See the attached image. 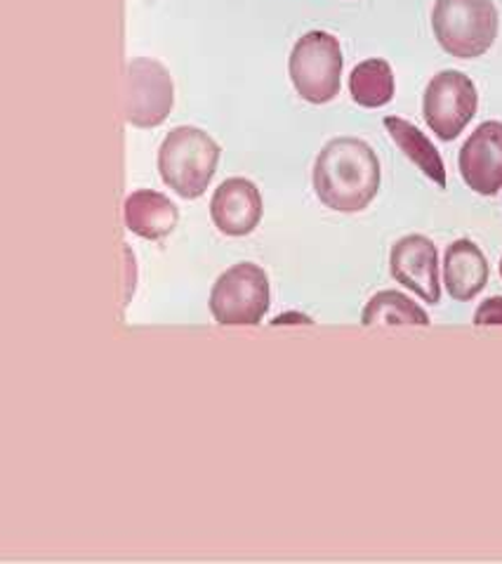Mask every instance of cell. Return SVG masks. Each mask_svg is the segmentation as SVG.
<instances>
[{
  "instance_id": "13",
  "label": "cell",
  "mask_w": 502,
  "mask_h": 564,
  "mask_svg": "<svg viewBox=\"0 0 502 564\" xmlns=\"http://www.w3.org/2000/svg\"><path fill=\"white\" fill-rule=\"evenodd\" d=\"M384 128H388L401 152H404L417 169L434 182V185L446 187L444 159L421 128H415L406 119H399V116H388V119H384Z\"/></svg>"
},
{
  "instance_id": "9",
  "label": "cell",
  "mask_w": 502,
  "mask_h": 564,
  "mask_svg": "<svg viewBox=\"0 0 502 564\" xmlns=\"http://www.w3.org/2000/svg\"><path fill=\"white\" fill-rule=\"evenodd\" d=\"M460 175L481 196L502 189V121L481 123L460 149Z\"/></svg>"
},
{
  "instance_id": "6",
  "label": "cell",
  "mask_w": 502,
  "mask_h": 564,
  "mask_svg": "<svg viewBox=\"0 0 502 564\" xmlns=\"http://www.w3.org/2000/svg\"><path fill=\"white\" fill-rule=\"evenodd\" d=\"M173 78L159 59L138 57L128 62L123 78V113L130 126H161L173 109Z\"/></svg>"
},
{
  "instance_id": "10",
  "label": "cell",
  "mask_w": 502,
  "mask_h": 564,
  "mask_svg": "<svg viewBox=\"0 0 502 564\" xmlns=\"http://www.w3.org/2000/svg\"><path fill=\"white\" fill-rule=\"evenodd\" d=\"M262 194L245 177H229L210 198V218L227 237H245L262 220Z\"/></svg>"
},
{
  "instance_id": "5",
  "label": "cell",
  "mask_w": 502,
  "mask_h": 564,
  "mask_svg": "<svg viewBox=\"0 0 502 564\" xmlns=\"http://www.w3.org/2000/svg\"><path fill=\"white\" fill-rule=\"evenodd\" d=\"M270 310V279L255 262H239L215 281L210 312L222 326H258Z\"/></svg>"
},
{
  "instance_id": "11",
  "label": "cell",
  "mask_w": 502,
  "mask_h": 564,
  "mask_svg": "<svg viewBox=\"0 0 502 564\" xmlns=\"http://www.w3.org/2000/svg\"><path fill=\"white\" fill-rule=\"evenodd\" d=\"M444 284L454 301L467 303L489 284V260L470 239H458L446 248Z\"/></svg>"
},
{
  "instance_id": "2",
  "label": "cell",
  "mask_w": 502,
  "mask_h": 564,
  "mask_svg": "<svg viewBox=\"0 0 502 564\" xmlns=\"http://www.w3.org/2000/svg\"><path fill=\"white\" fill-rule=\"evenodd\" d=\"M217 161L220 144L194 126L173 128L159 149L161 180L182 198H198L208 189Z\"/></svg>"
},
{
  "instance_id": "4",
  "label": "cell",
  "mask_w": 502,
  "mask_h": 564,
  "mask_svg": "<svg viewBox=\"0 0 502 564\" xmlns=\"http://www.w3.org/2000/svg\"><path fill=\"white\" fill-rule=\"evenodd\" d=\"M297 95L312 105H326L340 93L342 50L328 31H309L299 39L288 62Z\"/></svg>"
},
{
  "instance_id": "12",
  "label": "cell",
  "mask_w": 502,
  "mask_h": 564,
  "mask_svg": "<svg viewBox=\"0 0 502 564\" xmlns=\"http://www.w3.org/2000/svg\"><path fill=\"white\" fill-rule=\"evenodd\" d=\"M126 225L142 239L156 241L171 235L177 227L179 213L177 206L161 192L154 189H138L126 198Z\"/></svg>"
},
{
  "instance_id": "14",
  "label": "cell",
  "mask_w": 502,
  "mask_h": 564,
  "mask_svg": "<svg viewBox=\"0 0 502 564\" xmlns=\"http://www.w3.org/2000/svg\"><path fill=\"white\" fill-rule=\"evenodd\" d=\"M349 95L359 107L378 109L392 102L394 72L388 59H365L354 66L349 76Z\"/></svg>"
},
{
  "instance_id": "8",
  "label": "cell",
  "mask_w": 502,
  "mask_h": 564,
  "mask_svg": "<svg viewBox=\"0 0 502 564\" xmlns=\"http://www.w3.org/2000/svg\"><path fill=\"white\" fill-rule=\"evenodd\" d=\"M390 272L399 284L411 289L425 303L437 305L441 301L439 253L432 239L423 235L399 239L390 253Z\"/></svg>"
},
{
  "instance_id": "3",
  "label": "cell",
  "mask_w": 502,
  "mask_h": 564,
  "mask_svg": "<svg viewBox=\"0 0 502 564\" xmlns=\"http://www.w3.org/2000/svg\"><path fill=\"white\" fill-rule=\"evenodd\" d=\"M432 29L450 57L474 59L498 36V10L493 0H437Z\"/></svg>"
},
{
  "instance_id": "17",
  "label": "cell",
  "mask_w": 502,
  "mask_h": 564,
  "mask_svg": "<svg viewBox=\"0 0 502 564\" xmlns=\"http://www.w3.org/2000/svg\"><path fill=\"white\" fill-rule=\"evenodd\" d=\"M500 276H502V258H500Z\"/></svg>"
},
{
  "instance_id": "7",
  "label": "cell",
  "mask_w": 502,
  "mask_h": 564,
  "mask_svg": "<svg viewBox=\"0 0 502 564\" xmlns=\"http://www.w3.org/2000/svg\"><path fill=\"white\" fill-rule=\"evenodd\" d=\"M479 107L477 86L462 72L446 69L429 80L423 99L425 121L444 142L456 140L474 119Z\"/></svg>"
},
{
  "instance_id": "16",
  "label": "cell",
  "mask_w": 502,
  "mask_h": 564,
  "mask_svg": "<svg viewBox=\"0 0 502 564\" xmlns=\"http://www.w3.org/2000/svg\"><path fill=\"white\" fill-rule=\"evenodd\" d=\"M477 326H498L502 324V295H493L489 301H483L479 310L474 312Z\"/></svg>"
},
{
  "instance_id": "15",
  "label": "cell",
  "mask_w": 502,
  "mask_h": 564,
  "mask_svg": "<svg viewBox=\"0 0 502 564\" xmlns=\"http://www.w3.org/2000/svg\"><path fill=\"white\" fill-rule=\"evenodd\" d=\"M363 326L388 324V326H429L427 312L415 305L408 295L399 291H380L368 301L363 314Z\"/></svg>"
},
{
  "instance_id": "1",
  "label": "cell",
  "mask_w": 502,
  "mask_h": 564,
  "mask_svg": "<svg viewBox=\"0 0 502 564\" xmlns=\"http://www.w3.org/2000/svg\"><path fill=\"white\" fill-rule=\"evenodd\" d=\"M312 182L326 208L359 213L380 189L378 154L359 138H335L316 156Z\"/></svg>"
}]
</instances>
